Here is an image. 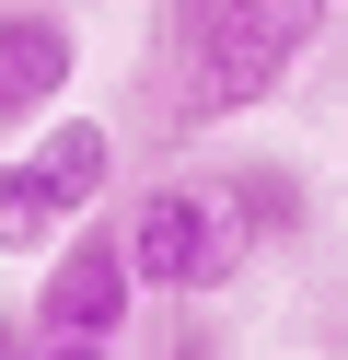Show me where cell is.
Here are the masks:
<instances>
[{
  "label": "cell",
  "instance_id": "obj_1",
  "mask_svg": "<svg viewBox=\"0 0 348 360\" xmlns=\"http://www.w3.org/2000/svg\"><path fill=\"white\" fill-rule=\"evenodd\" d=\"M337 24V0H221L186 47V82H174V128H221V117H255L278 82L314 58V35Z\"/></svg>",
  "mask_w": 348,
  "mask_h": 360
},
{
  "label": "cell",
  "instance_id": "obj_2",
  "mask_svg": "<svg viewBox=\"0 0 348 360\" xmlns=\"http://www.w3.org/2000/svg\"><path fill=\"white\" fill-rule=\"evenodd\" d=\"M116 186V140L93 117H46L35 140L0 163V256H58Z\"/></svg>",
  "mask_w": 348,
  "mask_h": 360
},
{
  "label": "cell",
  "instance_id": "obj_3",
  "mask_svg": "<svg viewBox=\"0 0 348 360\" xmlns=\"http://www.w3.org/2000/svg\"><path fill=\"white\" fill-rule=\"evenodd\" d=\"M244 221H232V186H186V174H162V186L128 198V256L139 279L162 290V302H209V290L244 267Z\"/></svg>",
  "mask_w": 348,
  "mask_h": 360
},
{
  "label": "cell",
  "instance_id": "obj_4",
  "mask_svg": "<svg viewBox=\"0 0 348 360\" xmlns=\"http://www.w3.org/2000/svg\"><path fill=\"white\" fill-rule=\"evenodd\" d=\"M151 302V279H139V256H128V221H82V233L46 256V279H35V326L46 337H128V314Z\"/></svg>",
  "mask_w": 348,
  "mask_h": 360
},
{
  "label": "cell",
  "instance_id": "obj_5",
  "mask_svg": "<svg viewBox=\"0 0 348 360\" xmlns=\"http://www.w3.org/2000/svg\"><path fill=\"white\" fill-rule=\"evenodd\" d=\"M82 82V35L46 0H0V128H46Z\"/></svg>",
  "mask_w": 348,
  "mask_h": 360
},
{
  "label": "cell",
  "instance_id": "obj_6",
  "mask_svg": "<svg viewBox=\"0 0 348 360\" xmlns=\"http://www.w3.org/2000/svg\"><path fill=\"white\" fill-rule=\"evenodd\" d=\"M221 186H232V221H244L255 244H290V233H302V174L244 163V174H221Z\"/></svg>",
  "mask_w": 348,
  "mask_h": 360
},
{
  "label": "cell",
  "instance_id": "obj_7",
  "mask_svg": "<svg viewBox=\"0 0 348 360\" xmlns=\"http://www.w3.org/2000/svg\"><path fill=\"white\" fill-rule=\"evenodd\" d=\"M23 360H116V337H46V326H35V349H23Z\"/></svg>",
  "mask_w": 348,
  "mask_h": 360
},
{
  "label": "cell",
  "instance_id": "obj_8",
  "mask_svg": "<svg viewBox=\"0 0 348 360\" xmlns=\"http://www.w3.org/2000/svg\"><path fill=\"white\" fill-rule=\"evenodd\" d=\"M23 349H35V314H23V326L0 314V360H23Z\"/></svg>",
  "mask_w": 348,
  "mask_h": 360
}]
</instances>
